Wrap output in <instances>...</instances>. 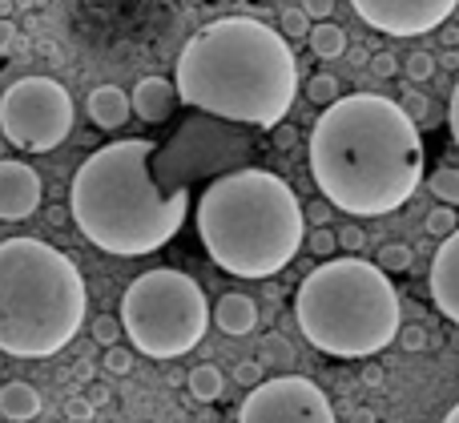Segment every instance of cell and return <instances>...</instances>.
<instances>
[{"label":"cell","instance_id":"cell-1","mask_svg":"<svg viewBox=\"0 0 459 423\" xmlns=\"http://www.w3.org/2000/svg\"><path fill=\"white\" fill-rule=\"evenodd\" d=\"M310 177L351 218L407 206L423 182L420 121L379 93L339 97L310 129Z\"/></svg>","mask_w":459,"mask_h":423},{"label":"cell","instance_id":"cell-2","mask_svg":"<svg viewBox=\"0 0 459 423\" xmlns=\"http://www.w3.org/2000/svg\"><path fill=\"white\" fill-rule=\"evenodd\" d=\"M178 97L218 121L274 129L299 93L290 37L254 21L222 16L198 29L178 56Z\"/></svg>","mask_w":459,"mask_h":423},{"label":"cell","instance_id":"cell-3","mask_svg":"<svg viewBox=\"0 0 459 423\" xmlns=\"http://www.w3.org/2000/svg\"><path fill=\"white\" fill-rule=\"evenodd\" d=\"M69 210L77 230L97 250L142 258L182 230L190 190H161L153 177V145L145 137H121L81 161L73 174Z\"/></svg>","mask_w":459,"mask_h":423},{"label":"cell","instance_id":"cell-4","mask_svg":"<svg viewBox=\"0 0 459 423\" xmlns=\"http://www.w3.org/2000/svg\"><path fill=\"white\" fill-rule=\"evenodd\" d=\"M198 234L218 271L234 279H270L302 250L307 210L278 174L234 169L202 194Z\"/></svg>","mask_w":459,"mask_h":423},{"label":"cell","instance_id":"cell-5","mask_svg":"<svg viewBox=\"0 0 459 423\" xmlns=\"http://www.w3.org/2000/svg\"><path fill=\"white\" fill-rule=\"evenodd\" d=\"M89 290L77 263L40 238L0 242V351L48 359L85 327Z\"/></svg>","mask_w":459,"mask_h":423},{"label":"cell","instance_id":"cell-6","mask_svg":"<svg viewBox=\"0 0 459 423\" xmlns=\"http://www.w3.org/2000/svg\"><path fill=\"white\" fill-rule=\"evenodd\" d=\"M294 319L315 351L334 359H371L399 339V295L379 263L326 258L302 279Z\"/></svg>","mask_w":459,"mask_h":423},{"label":"cell","instance_id":"cell-7","mask_svg":"<svg viewBox=\"0 0 459 423\" xmlns=\"http://www.w3.org/2000/svg\"><path fill=\"white\" fill-rule=\"evenodd\" d=\"M210 303L206 290L182 271H145L142 279L129 282L121 298V323L134 351L150 359H178L190 355L206 339L210 327Z\"/></svg>","mask_w":459,"mask_h":423},{"label":"cell","instance_id":"cell-8","mask_svg":"<svg viewBox=\"0 0 459 423\" xmlns=\"http://www.w3.org/2000/svg\"><path fill=\"white\" fill-rule=\"evenodd\" d=\"M73 129V97L53 77H21L0 97V134L24 153H48Z\"/></svg>","mask_w":459,"mask_h":423},{"label":"cell","instance_id":"cell-9","mask_svg":"<svg viewBox=\"0 0 459 423\" xmlns=\"http://www.w3.org/2000/svg\"><path fill=\"white\" fill-rule=\"evenodd\" d=\"M238 423H339L315 379L278 376L258 384L238 408Z\"/></svg>","mask_w":459,"mask_h":423},{"label":"cell","instance_id":"cell-10","mask_svg":"<svg viewBox=\"0 0 459 423\" xmlns=\"http://www.w3.org/2000/svg\"><path fill=\"white\" fill-rule=\"evenodd\" d=\"M459 0H351L363 24L387 37H423L455 13Z\"/></svg>","mask_w":459,"mask_h":423},{"label":"cell","instance_id":"cell-11","mask_svg":"<svg viewBox=\"0 0 459 423\" xmlns=\"http://www.w3.org/2000/svg\"><path fill=\"white\" fill-rule=\"evenodd\" d=\"M40 210V174L16 158L0 161V222H24Z\"/></svg>","mask_w":459,"mask_h":423},{"label":"cell","instance_id":"cell-12","mask_svg":"<svg viewBox=\"0 0 459 423\" xmlns=\"http://www.w3.org/2000/svg\"><path fill=\"white\" fill-rule=\"evenodd\" d=\"M431 298L452 323H459V230L452 238L439 242L436 258H431Z\"/></svg>","mask_w":459,"mask_h":423},{"label":"cell","instance_id":"cell-13","mask_svg":"<svg viewBox=\"0 0 459 423\" xmlns=\"http://www.w3.org/2000/svg\"><path fill=\"white\" fill-rule=\"evenodd\" d=\"M178 101H182V97H178V81H166V77H145L142 85L134 89V113L142 121H150V125L166 121Z\"/></svg>","mask_w":459,"mask_h":423},{"label":"cell","instance_id":"cell-14","mask_svg":"<svg viewBox=\"0 0 459 423\" xmlns=\"http://www.w3.org/2000/svg\"><path fill=\"white\" fill-rule=\"evenodd\" d=\"M89 109V121H93L97 129H121L129 121V113H134V97H126V89L117 85H97L93 93H89L85 101Z\"/></svg>","mask_w":459,"mask_h":423},{"label":"cell","instance_id":"cell-15","mask_svg":"<svg viewBox=\"0 0 459 423\" xmlns=\"http://www.w3.org/2000/svg\"><path fill=\"white\" fill-rule=\"evenodd\" d=\"M214 319H218V331H222V335L242 339L258 327V303H254L250 295H242V290H230V295L218 298Z\"/></svg>","mask_w":459,"mask_h":423},{"label":"cell","instance_id":"cell-16","mask_svg":"<svg viewBox=\"0 0 459 423\" xmlns=\"http://www.w3.org/2000/svg\"><path fill=\"white\" fill-rule=\"evenodd\" d=\"M0 416L8 423H32L40 416V392L32 384H4L0 387Z\"/></svg>","mask_w":459,"mask_h":423},{"label":"cell","instance_id":"cell-17","mask_svg":"<svg viewBox=\"0 0 459 423\" xmlns=\"http://www.w3.org/2000/svg\"><path fill=\"white\" fill-rule=\"evenodd\" d=\"M186 387H190V395L198 403H214V400H222V392H226V376L218 363H202V367H194L190 376H186Z\"/></svg>","mask_w":459,"mask_h":423},{"label":"cell","instance_id":"cell-18","mask_svg":"<svg viewBox=\"0 0 459 423\" xmlns=\"http://www.w3.org/2000/svg\"><path fill=\"white\" fill-rule=\"evenodd\" d=\"M310 53L323 56V61H334V56L347 53V32H342V24H331V21H315V29H310Z\"/></svg>","mask_w":459,"mask_h":423},{"label":"cell","instance_id":"cell-19","mask_svg":"<svg viewBox=\"0 0 459 423\" xmlns=\"http://www.w3.org/2000/svg\"><path fill=\"white\" fill-rule=\"evenodd\" d=\"M428 190L436 194L444 206H459V169H452V166H439L436 174L428 177Z\"/></svg>","mask_w":459,"mask_h":423},{"label":"cell","instance_id":"cell-20","mask_svg":"<svg viewBox=\"0 0 459 423\" xmlns=\"http://www.w3.org/2000/svg\"><path fill=\"white\" fill-rule=\"evenodd\" d=\"M411 263H415V250L407 246V242H387V246L379 250V266L387 274H403V271H411Z\"/></svg>","mask_w":459,"mask_h":423},{"label":"cell","instance_id":"cell-21","mask_svg":"<svg viewBox=\"0 0 459 423\" xmlns=\"http://www.w3.org/2000/svg\"><path fill=\"white\" fill-rule=\"evenodd\" d=\"M423 226H428V234H431V238H439V242H444V238H452V234L459 230L455 206H444V202H439V206L428 214V222H423Z\"/></svg>","mask_w":459,"mask_h":423},{"label":"cell","instance_id":"cell-22","mask_svg":"<svg viewBox=\"0 0 459 423\" xmlns=\"http://www.w3.org/2000/svg\"><path fill=\"white\" fill-rule=\"evenodd\" d=\"M258 359L266 363V367L282 371V367H290V363H294V351H290V343H286L282 335H266V339H262V355H258Z\"/></svg>","mask_w":459,"mask_h":423},{"label":"cell","instance_id":"cell-23","mask_svg":"<svg viewBox=\"0 0 459 423\" xmlns=\"http://www.w3.org/2000/svg\"><path fill=\"white\" fill-rule=\"evenodd\" d=\"M307 97L315 105H334L339 101V77H334V73H315V77L307 81Z\"/></svg>","mask_w":459,"mask_h":423},{"label":"cell","instance_id":"cell-24","mask_svg":"<svg viewBox=\"0 0 459 423\" xmlns=\"http://www.w3.org/2000/svg\"><path fill=\"white\" fill-rule=\"evenodd\" d=\"M282 37H290V40H307L310 37V16L302 13V4L299 8H282Z\"/></svg>","mask_w":459,"mask_h":423},{"label":"cell","instance_id":"cell-25","mask_svg":"<svg viewBox=\"0 0 459 423\" xmlns=\"http://www.w3.org/2000/svg\"><path fill=\"white\" fill-rule=\"evenodd\" d=\"M436 69H439V61H436L431 53H411V56L403 61V73H407L411 81H431V77H436Z\"/></svg>","mask_w":459,"mask_h":423},{"label":"cell","instance_id":"cell-26","mask_svg":"<svg viewBox=\"0 0 459 423\" xmlns=\"http://www.w3.org/2000/svg\"><path fill=\"white\" fill-rule=\"evenodd\" d=\"M121 331H126V323L113 319V315H101V319H93V339L101 347H117L121 343Z\"/></svg>","mask_w":459,"mask_h":423},{"label":"cell","instance_id":"cell-27","mask_svg":"<svg viewBox=\"0 0 459 423\" xmlns=\"http://www.w3.org/2000/svg\"><path fill=\"white\" fill-rule=\"evenodd\" d=\"M307 246H310V255H315V258H331L334 250H339V234L326 230V226H315V230H310V238H307Z\"/></svg>","mask_w":459,"mask_h":423},{"label":"cell","instance_id":"cell-28","mask_svg":"<svg viewBox=\"0 0 459 423\" xmlns=\"http://www.w3.org/2000/svg\"><path fill=\"white\" fill-rule=\"evenodd\" d=\"M105 371H109V376H129V371H134V351H129V347H105Z\"/></svg>","mask_w":459,"mask_h":423},{"label":"cell","instance_id":"cell-29","mask_svg":"<svg viewBox=\"0 0 459 423\" xmlns=\"http://www.w3.org/2000/svg\"><path fill=\"white\" fill-rule=\"evenodd\" d=\"M262 371H266V363H262V359H246V363H238V367H234V379L246 387V392H254L258 384H266V379H262Z\"/></svg>","mask_w":459,"mask_h":423},{"label":"cell","instance_id":"cell-30","mask_svg":"<svg viewBox=\"0 0 459 423\" xmlns=\"http://www.w3.org/2000/svg\"><path fill=\"white\" fill-rule=\"evenodd\" d=\"M403 109L423 125V121H428V113H431V101L420 93V89H407V93H403Z\"/></svg>","mask_w":459,"mask_h":423},{"label":"cell","instance_id":"cell-31","mask_svg":"<svg viewBox=\"0 0 459 423\" xmlns=\"http://www.w3.org/2000/svg\"><path fill=\"white\" fill-rule=\"evenodd\" d=\"M334 234H339V250H347V255H359V250H363L367 246V234L363 230H359V226H342V230H334Z\"/></svg>","mask_w":459,"mask_h":423},{"label":"cell","instance_id":"cell-32","mask_svg":"<svg viewBox=\"0 0 459 423\" xmlns=\"http://www.w3.org/2000/svg\"><path fill=\"white\" fill-rule=\"evenodd\" d=\"M302 210H307V222L310 226H326V222H331V218H334V202H310V206H302Z\"/></svg>","mask_w":459,"mask_h":423},{"label":"cell","instance_id":"cell-33","mask_svg":"<svg viewBox=\"0 0 459 423\" xmlns=\"http://www.w3.org/2000/svg\"><path fill=\"white\" fill-rule=\"evenodd\" d=\"M399 347H403V351H423V347H428V331L423 327H403L399 331Z\"/></svg>","mask_w":459,"mask_h":423},{"label":"cell","instance_id":"cell-34","mask_svg":"<svg viewBox=\"0 0 459 423\" xmlns=\"http://www.w3.org/2000/svg\"><path fill=\"white\" fill-rule=\"evenodd\" d=\"M367 69H371L375 77H395V73H399V61H395V53H375Z\"/></svg>","mask_w":459,"mask_h":423},{"label":"cell","instance_id":"cell-35","mask_svg":"<svg viewBox=\"0 0 459 423\" xmlns=\"http://www.w3.org/2000/svg\"><path fill=\"white\" fill-rule=\"evenodd\" d=\"M299 4L310 21H331L334 16V0H299Z\"/></svg>","mask_w":459,"mask_h":423},{"label":"cell","instance_id":"cell-36","mask_svg":"<svg viewBox=\"0 0 459 423\" xmlns=\"http://www.w3.org/2000/svg\"><path fill=\"white\" fill-rule=\"evenodd\" d=\"M447 125H452V137H455V145H459V81H455V89H452V105H447Z\"/></svg>","mask_w":459,"mask_h":423},{"label":"cell","instance_id":"cell-37","mask_svg":"<svg viewBox=\"0 0 459 423\" xmlns=\"http://www.w3.org/2000/svg\"><path fill=\"white\" fill-rule=\"evenodd\" d=\"M294 142H299V134H294L290 125H274V145L278 150H290Z\"/></svg>","mask_w":459,"mask_h":423},{"label":"cell","instance_id":"cell-38","mask_svg":"<svg viewBox=\"0 0 459 423\" xmlns=\"http://www.w3.org/2000/svg\"><path fill=\"white\" fill-rule=\"evenodd\" d=\"M69 416H73V419L93 416V403H85V400H69Z\"/></svg>","mask_w":459,"mask_h":423},{"label":"cell","instance_id":"cell-39","mask_svg":"<svg viewBox=\"0 0 459 423\" xmlns=\"http://www.w3.org/2000/svg\"><path fill=\"white\" fill-rule=\"evenodd\" d=\"M347 423H379V419H375L371 408H355V411L347 416Z\"/></svg>","mask_w":459,"mask_h":423},{"label":"cell","instance_id":"cell-40","mask_svg":"<svg viewBox=\"0 0 459 423\" xmlns=\"http://www.w3.org/2000/svg\"><path fill=\"white\" fill-rule=\"evenodd\" d=\"M363 384H367V387H379V384H383V371H379V367H367V371H363Z\"/></svg>","mask_w":459,"mask_h":423},{"label":"cell","instance_id":"cell-41","mask_svg":"<svg viewBox=\"0 0 459 423\" xmlns=\"http://www.w3.org/2000/svg\"><path fill=\"white\" fill-rule=\"evenodd\" d=\"M375 53H367V48H351V65H371Z\"/></svg>","mask_w":459,"mask_h":423},{"label":"cell","instance_id":"cell-42","mask_svg":"<svg viewBox=\"0 0 459 423\" xmlns=\"http://www.w3.org/2000/svg\"><path fill=\"white\" fill-rule=\"evenodd\" d=\"M444 65H447V69H459V53H455V48H452V53H444Z\"/></svg>","mask_w":459,"mask_h":423},{"label":"cell","instance_id":"cell-43","mask_svg":"<svg viewBox=\"0 0 459 423\" xmlns=\"http://www.w3.org/2000/svg\"><path fill=\"white\" fill-rule=\"evenodd\" d=\"M444 423H459V403H455V408H452V411H447V416H444Z\"/></svg>","mask_w":459,"mask_h":423},{"label":"cell","instance_id":"cell-44","mask_svg":"<svg viewBox=\"0 0 459 423\" xmlns=\"http://www.w3.org/2000/svg\"><path fill=\"white\" fill-rule=\"evenodd\" d=\"M0 363H4V351H0Z\"/></svg>","mask_w":459,"mask_h":423}]
</instances>
